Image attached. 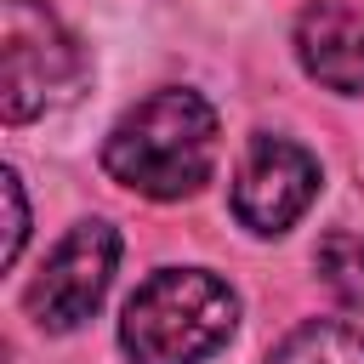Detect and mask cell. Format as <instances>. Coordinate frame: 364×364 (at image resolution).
<instances>
[{
	"label": "cell",
	"mask_w": 364,
	"mask_h": 364,
	"mask_svg": "<svg viewBox=\"0 0 364 364\" xmlns=\"http://www.w3.org/2000/svg\"><path fill=\"white\" fill-rule=\"evenodd\" d=\"M85 80L80 40L40 0H0V114L11 125L63 108Z\"/></svg>",
	"instance_id": "3957f363"
},
{
	"label": "cell",
	"mask_w": 364,
	"mask_h": 364,
	"mask_svg": "<svg viewBox=\"0 0 364 364\" xmlns=\"http://www.w3.org/2000/svg\"><path fill=\"white\" fill-rule=\"evenodd\" d=\"M216 165V108L199 91L165 85L125 108L102 136V171L142 199H188Z\"/></svg>",
	"instance_id": "6da1fadb"
},
{
	"label": "cell",
	"mask_w": 364,
	"mask_h": 364,
	"mask_svg": "<svg viewBox=\"0 0 364 364\" xmlns=\"http://www.w3.org/2000/svg\"><path fill=\"white\" fill-rule=\"evenodd\" d=\"M296 63L307 80L341 97H364V17L336 0H313L296 17Z\"/></svg>",
	"instance_id": "8992f818"
},
{
	"label": "cell",
	"mask_w": 364,
	"mask_h": 364,
	"mask_svg": "<svg viewBox=\"0 0 364 364\" xmlns=\"http://www.w3.org/2000/svg\"><path fill=\"white\" fill-rule=\"evenodd\" d=\"M0 188H6V205H11V233H6V262H17V250H23V233H28V205H23V182H17V171H6V176H0Z\"/></svg>",
	"instance_id": "9c48e42d"
},
{
	"label": "cell",
	"mask_w": 364,
	"mask_h": 364,
	"mask_svg": "<svg viewBox=\"0 0 364 364\" xmlns=\"http://www.w3.org/2000/svg\"><path fill=\"white\" fill-rule=\"evenodd\" d=\"M267 364H364V330L336 324V318L301 324L267 353Z\"/></svg>",
	"instance_id": "52a82bcc"
},
{
	"label": "cell",
	"mask_w": 364,
	"mask_h": 364,
	"mask_svg": "<svg viewBox=\"0 0 364 364\" xmlns=\"http://www.w3.org/2000/svg\"><path fill=\"white\" fill-rule=\"evenodd\" d=\"M114 267H119V233L108 222H97V216L74 222L57 239V250L46 256V267L28 279V290H23L28 318L40 330H51V336L80 330L102 307V296L114 284Z\"/></svg>",
	"instance_id": "277c9868"
},
{
	"label": "cell",
	"mask_w": 364,
	"mask_h": 364,
	"mask_svg": "<svg viewBox=\"0 0 364 364\" xmlns=\"http://www.w3.org/2000/svg\"><path fill=\"white\" fill-rule=\"evenodd\" d=\"M318 193V159L290 142V136H250L239 171H233V216L262 233L279 239L284 228L301 222V210Z\"/></svg>",
	"instance_id": "5b68a950"
},
{
	"label": "cell",
	"mask_w": 364,
	"mask_h": 364,
	"mask_svg": "<svg viewBox=\"0 0 364 364\" xmlns=\"http://www.w3.org/2000/svg\"><path fill=\"white\" fill-rule=\"evenodd\" d=\"M239 324V296L205 267H159L119 313L131 364H205Z\"/></svg>",
	"instance_id": "7a4b0ae2"
},
{
	"label": "cell",
	"mask_w": 364,
	"mask_h": 364,
	"mask_svg": "<svg viewBox=\"0 0 364 364\" xmlns=\"http://www.w3.org/2000/svg\"><path fill=\"white\" fill-rule=\"evenodd\" d=\"M318 273H324V284H330L347 307H364V245H358V239H347V233L324 239Z\"/></svg>",
	"instance_id": "ba28073f"
}]
</instances>
